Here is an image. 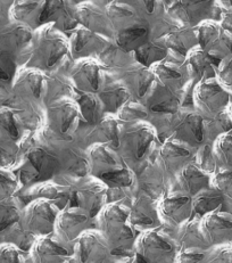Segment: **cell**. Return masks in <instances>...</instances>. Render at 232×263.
I'll list each match as a JSON object with an SVG mask.
<instances>
[{
  "mask_svg": "<svg viewBox=\"0 0 232 263\" xmlns=\"http://www.w3.org/2000/svg\"><path fill=\"white\" fill-rule=\"evenodd\" d=\"M70 39V55L73 61L96 59L106 50L113 39L79 25L72 31Z\"/></svg>",
  "mask_w": 232,
  "mask_h": 263,
  "instance_id": "cell-10",
  "label": "cell"
},
{
  "mask_svg": "<svg viewBox=\"0 0 232 263\" xmlns=\"http://www.w3.org/2000/svg\"><path fill=\"white\" fill-rule=\"evenodd\" d=\"M0 125H2L3 130L8 133L14 139L17 140L20 138V129L16 124V121L14 119L13 113L8 112V110L0 113Z\"/></svg>",
  "mask_w": 232,
  "mask_h": 263,
  "instance_id": "cell-49",
  "label": "cell"
},
{
  "mask_svg": "<svg viewBox=\"0 0 232 263\" xmlns=\"http://www.w3.org/2000/svg\"><path fill=\"white\" fill-rule=\"evenodd\" d=\"M71 97L78 104L84 123L94 125L105 115L104 106L97 93L81 91L72 86Z\"/></svg>",
  "mask_w": 232,
  "mask_h": 263,
  "instance_id": "cell-33",
  "label": "cell"
},
{
  "mask_svg": "<svg viewBox=\"0 0 232 263\" xmlns=\"http://www.w3.org/2000/svg\"><path fill=\"white\" fill-rule=\"evenodd\" d=\"M196 164L208 175H213L216 172V167L219 164L218 161H216L213 147H210L209 145H204L200 147L197 153Z\"/></svg>",
  "mask_w": 232,
  "mask_h": 263,
  "instance_id": "cell-44",
  "label": "cell"
},
{
  "mask_svg": "<svg viewBox=\"0 0 232 263\" xmlns=\"http://www.w3.org/2000/svg\"><path fill=\"white\" fill-rule=\"evenodd\" d=\"M112 253L107 238L99 229H88L79 237L74 247V262H104Z\"/></svg>",
  "mask_w": 232,
  "mask_h": 263,
  "instance_id": "cell-16",
  "label": "cell"
},
{
  "mask_svg": "<svg viewBox=\"0 0 232 263\" xmlns=\"http://www.w3.org/2000/svg\"><path fill=\"white\" fill-rule=\"evenodd\" d=\"M224 202L223 194L214 187H209L199 192L192 197L194 217L203 218L205 214L216 211Z\"/></svg>",
  "mask_w": 232,
  "mask_h": 263,
  "instance_id": "cell-38",
  "label": "cell"
},
{
  "mask_svg": "<svg viewBox=\"0 0 232 263\" xmlns=\"http://www.w3.org/2000/svg\"><path fill=\"white\" fill-rule=\"evenodd\" d=\"M219 6L224 10H232V0H216Z\"/></svg>",
  "mask_w": 232,
  "mask_h": 263,
  "instance_id": "cell-55",
  "label": "cell"
},
{
  "mask_svg": "<svg viewBox=\"0 0 232 263\" xmlns=\"http://www.w3.org/2000/svg\"><path fill=\"white\" fill-rule=\"evenodd\" d=\"M231 93L221 86L216 78L199 81L194 89V106L200 114L212 117L228 109Z\"/></svg>",
  "mask_w": 232,
  "mask_h": 263,
  "instance_id": "cell-8",
  "label": "cell"
},
{
  "mask_svg": "<svg viewBox=\"0 0 232 263\" xmlns=\"http://www.w3.org/2000/svg\"><path fill=\"white\" fill-rule=\"evenodd\" d=\"M178 243L181 249H188V247L205 249L208 246L200 229V218L192 217L179 227Z\"/></svg>",
  "mask_w": 232,
  "mask_h": 263,
  "instance_id": "cell-39",
  "label": "cell"
},
{
  "mask_svg": "<svg viewBox=\"0 0 232 263\" xmlns=\"http://www.w3.org/2000/svg\"><path fill=\"white\" fill-rule=\"evenodd\" d=\"M221 61L222 60L219 57L209 54L197 46L189 52L183 63L190 80L198 83L206 79L216 78V72Z\"/></svg>",
  "mask_w": 232,
  "mask_h": 263,
  "instance_id": "cell-24",
  "label": "cell"
},
{
  "mask_svg": "<svg viewBox=\"0 0 232 263\" xmlns=\"http://www.w3.org/2000/svg\"><path fill=\"white\" fill-rule=\"evenodd\" d=\"M17 2L18 0H0V10H2V12L10 13L13 6Z\"/></svg>",
  "mask_w": 232,
  "mask_h": 263,
  "instance_id": "cell-53",
  "label": "cell"
},
{
  "mask_svg": "<svg viewBox=\"0 0 232 263\" xmlns=\"http://www.w3.org/2000/svg\"><path fill=\"white\" fill-rule=\"evenodd\" d=\"M181 92L173 90L155 78L141 98V103L152 112L171 114L181 107Z\"/></svg>",
  "mask_w": 232,
  "mask_h": 263,
  "instance_id": "cell-20",
  "label": "cell"
},
{
  "mask_svg": "<svg viewBox=\"0 0 232 263\" xmlns=\"http://www.w3.org/2000/svg\"><path fill=\"white\" fill-rule=\"evenodd\" d=\"M44 10V0H18L10 10V16L18 24L36 30L42 25L41 15Z\"/></svg>",
  "mask_w": 232,
  "mask_h": 263,
  "instance_id": "cell-34",
  "label": "cell"
},
{
  "mask_svg": "<svg viewBox=\"0 0 232 263\" xmlns=\"http://www.w3.org/2000/svg\"><path fill=\"white\" fill-rule=\"evenodd\" d=\"M213 151L218 164L223 169H232V133L221 135L215 139Z\"/></svg>",
  "mask_w": 232,
  "mask_h": 263,
  "instance_id": "cell-42",
  "label": "cell"
},
{
  "mask_svg": "<svg viewBox=\"0 0 232 263\" xmlns=\"http://www.w3.org/2000/svg\"><path fill=\"white\" fill-rule=\"evenodd\" d=\"M200 229L208 246H221L232 241V214L220 210L200 218Z\"/></svg>",
  "mask_w": 232,
  "mask_h": 263,
  "instance_id": "cell-19",
  "label": "cell"
},
{
  "mask_svg": "<svg viewBox=\"0 0 232 263\" xmlns=\"http://www.w3.org/2000/svg\"><path fill=\"white\" fill-rule=\"evenodd\" d=\"M157 217L162 223L168 227H180L194 217L192 197L180 191L170 194L158 204Z\"/></svg>",
  "mask_w": 232,
  "mask_h": 263,
  "instance_id": "cell-14",
  "label": "cell"
},
{
  "mask_svg": "<svg viewBox=\"0 0 232 263\" xmlns=\"http://www.w3.org/2000/svg\"><path fill=\"white\" fill-rule=\"evenodd\" d=\"M17 87L28 93V96L39 101L47 91V77L44 71L38 68L29 67L17 80Z\"/></svg>",
  "mask_w": 232,
  "mask_h": 263,
  "instance_id": "cell-36",
  "label": "cell"
},
{
  "mask_svg": "<svg viewBox=\"0 0 232 263\" xmlns=\"http://www.w3.org/2000/svg\"><path fill=\"white\" fill-rule=\"evenodd\" d=\"M204 125L206 136L209 139H213L215 141L218 137L232 130V119L228 113V109H226L224 112L204 119Z\"/></svg>",
  "mask_w": 232,
  "mask_h": 263,
  "instance_id": "cell-41",
  "label": "cell"
},
{
  "mask_svg": "<svg viewBox=\"0 0 232 263\" xmlns=\"http://www.w3.org/2000/svg\"><path fill=\"white\" fill-rule=\"evenodd\" d=\"M116 117L121 122L132 123L138 121H146L149 117V109L140 102L130 101L126 102L120 110L116 113Z\"/></svg>",
  "mask_w": 232,
  "mask_h": 263,
  "instance_id": "cell-43",
  "label": "cell"
},
{
  "mask_svg": "<svg viewBox=\"0 0 232 263\" xmlns=\"http://www.w3.org/2000/svg\"><path fill=\"white\" fill-rule=\"evenodd\" d=\"M90 214L78 205L65 206L57 218L55 234L63 243L75 244L79 237L89 229Z\"/></svg>",
  "mask_w": 232,
  "mask_h": 263,
  "instance_id": "cell-13",
  "label": "cell"
},
{
  "mask_svg": "<svg viewBox=\"0 0 232 263\" xmlns=\"http://www.w3.org/2000/svg\"><path fill=\"white\" fill-rule=\"evenodd\" d=\"M33 30L22 24H16L5 30L2 33V41L6 45L5 50L14 54L15 51H20L28 47L32 40ZM15 55V54H14Z\"/></svg>",
  "mask_w": 232,
  "mask_h": 263,
  "instance_id": "cell-40",
  "label": "cell"
},
{
  "mask_svg": "<svg viewBox=\"0 0 232 263\" xmlns=\"http://www.w3.org/2000/svg\"><path fill=\"white\" fill-rule=\"evenodd\" d=\"M16 72L15 55L10 51L0 49V81L9 82Z\"/></svg>",
  "mask_w": 232,
  "mask_h": 263,
  "instance_id": "cell-46",
  "label": "cell"
},
{
  "mask_svg": "<svg viewBox=\"0 0 232 263\" xmlns=\"http://www.w3.org/2000/svg\"><path fill=\"white\" fill-rule=\"evenodd\" d=\"M121 121L115 114H105L97 124L92 125V130L86 137V141L91 145H108L113 148H119Z\"/></svg>",
  "mask_w": 232,
  "mask_h": 263,
  "instance_id": "cell-27",
  "label": "cell"
},
{
  "mask_svg": "<svg viewBox=\"0 0 232 263\" xmlns=\"http://www.w3.org/2000/svg\"><path fill=\"white\" fill-rule=\"evenodd\" d=\"M125 85L128 86L131 92H134L137 97L141 99L146 91L155 80V76L149 67L139 64L136 62L134 64L129 65L125 71Z\"/></svg>",
  "mask_w": 232,
  "mask_h": 263,
  "instance_id": "cell-35",
  "label": "cell"
},
{
  "mask_svg": "<svg viewBox=\"0 0 232 263\" xmlns=\"http://www.w3.org/2000/svg\"><path fill=\"white\" fill-rule=\"evenodd\" d=\"M114 149L108 145L100 144L89 147L87 160L91 176L102 179L124 169L126 164Z\"/></svg>",
  "mask_w": 232,
  "mask_h": 263,
  "instance_id": "cell-21",
  "label": "cell"
},
{
  "mask_svg": "<svg viewBox=\"0 0 232 263\" xmlns=\"http://www.w3.org/2000/svg\"><path fill=\"white\" fill-rule=\"evenodd\" d=\"M205 260V253L203 249L198 247H188V249H181L178 251L176 256V262L181 263H196Z\"/></svg>",
  "mask_w": 232,
  "mask_h": 263,
  "instance_id": "cell-48",
  "label": "cell"
},
{
  "mask_svg": "<svg viewBox=\"0 0 232 263\" xmlns=\"http://www.w3.org/2000/svg\"><path fill=\"white\" fill-rule=\"evenodd\" d=\"M150 70L157 80L177 91H182L187 83L190 81L186 66L183 65V67H181V65L171 61L164 60L157 63L150 67Z\"/></svg>",
  "mask_w": 232,
  "mask_h": 263,
  "instance_id": "cell-31",
  "label": "cell"
},
{
  "mask_svg": "<svg viewBox=\"0 0 232 263\" xmlns=\"http://www.w3.org/2000/svg\"><path fill=\"white\" fill-rule=\"evenodd\" d=\"M199 47L219 59L232 55V33L216 20H208L196 26Z\"/></svg>",
  "mask_w": 232,
  "mask_h": 263,
  "instance_id": "cell-11",
  "label": "cell"
},
{
  "mask_svg": "<svg viewBox=\"0 0 232 263\" xmlns=\"http://www.w3.org/2000/svg\"><path fill=\"white\" fill-rule=\"evenodd\" d=\"M97 95L104 106L105 114H116L126 102L130 101L132 92L123 80L106 76L103 88Z\"/></svg>",
  "mask_w": 232,
  "mask_h": 263,
  "instance_id": "cell-25",
  "label": "cell"
},
{
  "mask_svg": "<svg viewBox=\"0 0 232 263\" xmlns=\"http://www.w3.org/2000/svg\"><path fill=\"white\" fill-rule=\"evenodd\" d=\"M105 8H106L114 33L129 29L145 18L132 4L113 3L107 5Z\"/></svg>",
  "mask_w": 232,
  "mask_h": 263,
  "instance_id": "cell-32",
  "label": "cell"
},
{
  "mask_svg": "<svg viewBox=\"0 0 232 263\" xmlns=\"http://www.w3.org/2000/svg\"><path fill=\"white\" fill-rule=\"evenodd\" d=\"M76 15L79 24L89 30L113 39L114 30L110 24L106 8L96 0H89L76 5Z\"/></svg>",
  "mask_w": 232,
  "mask_h": 263,
  "instance_id": "cell-22",
  "label": "cell"
},
{
  "mask_svg": "<svg viewBox=\"0 0 232 263\" xmlns=\"http://www.w3.org/2000/svg\"><path fill=\"white\" fill-rule=\"evenodd\" d=\"M134 6L138 10L146 15H155L157 8L160 6V0H134Z\"/></svg>",
  "mask_w": 232,
  "mask_h": 263,
  "instance_id": "cell-50",
  "label": "cell"
},
{
  "mask_svg": "<svg viewBox=\"0 0 232 263\" xmlns=\"http://www.w3.org/2000/svg\"><path fill=\"white\" fill-rule=\"evenodd\" d=\"M151 26L148 20L144 18L131 28L115 33L113 41L115 45L125 52L132 54L137 49L141 48L150 40Z\"/></svg>",
  "mask_w": 232,
  "mask_h": 263,
  "instance_id": "cell-29",
  "label": "cell"
},
{
  "mask_svg": "<svg viewBox=\"0 0 232 263\" xmlns=\"http://www.w3.org/2000/svg\"><path fill=\"white\" fill-rule=\"evenodd\" d=\"M209 262H232V249L221 245L219 250L214 251Z\"/></svg>",
  "mask_w": 232,
  "mask_h": 263,
  "instance_id": "cell-51",
  "label": "cell"
},
{
  "mask_svg": "<svg viewBox=\"0 0 232 263\" xmlns=\"http://www.w3.org/2000/svg\"><path fill=\"white\" fill-rule=\"evenodd\" d=\"M104 65L96 59L74 61L71 67L70 78L72 86L81 91L98 93L106 78Z\"/></svg>",
  "mask_w": 232,
  "mask_h": 263,
  "instance_id": "cell-15",
  "label": "cell"
},
{
  "mask_svg": "<svg viewBox=\"0 0 232 263\" xmlns=\"http://www.w3.org/2000/svg\"><path fill=\"white\" fill-rule=\"evenodd\" d=\"M31 56L29 67L49 72L55 70L70 56V39L65 32L57 29L54 24L41 25L33 31L30 43Z\"/></svg>",
  "mask_w": 232,
  "mask_h": 263,
  "instance_id": "cell-1",
  "label": "cell"
},
{
  "mask_svg": "<svg viewBox=\"0 0 232 263\" xmlns=\"http://www.w3.org/2000/svg\"><path fill=\"white\" fill-rule=\"evenodd\" d=\"M98 224L112 252L134 247L137 234L131 222V209L124 203L115 201L105 205L98 214Z\"/></svg>",
  "mask_w": 232,
  "mask_h": 263,
  "instance_id": "cell-2",
  "label": "cell"
},
{
  "mask_svg": "<svg viewBox=\"0 0 232 263\" xmlns=\"http://www.w3.org/2000/svg\"><path fill=\"white\" fill-rule=\"evenodd\" d=\"M177 182L179 191L189 196H196L199 192L212 187V175L203 171L197 164L189 163L179 171Z\"/></svg>",
  "mask_w": 232,
  "mask_h": 263,
  "instance_id": "cell-28",
  "label": "cell"
},
{
  "mask_svg": "<svg viewBox=\"0 0 232 263\" xmlns=\"http://www.w3.org/2000/svg\"><path fill=\"white\" fill-rule=\"evenodd\" d=\"M0 262H20L18 251L14 249L4 250L0 253Z\"/></svg>",
  "mask_w": 232,
  "mask_h": 263,
  "instance_id": "cell-52",
  "label": "cell"
},
{
  "mask_svg": "<svg viewBox=\"0 0 232 263\" xmlns=\"http://www.w3.org/2000/svg\"><path fill=\"white\" fill-rule=\"evenodd\" d=\"M194 156L191 146L174 138H168L162 145L158 153V164L166 172L178 173L190 163Z\"/></svg>",
  "mask_w": 232,
  "mask_h": 263,
  "instance_id": "cell-23",
  "label": "cell"
},
{
  "mask_svg": "<svg viewBox=\"0 0 232 263\" xmlns=\"http://www.w3.org/2000/svg\"><path fill=\"white\" fill-rule=\"evenodd\" d=\"M218 6L216 0H172L166 13L180 25L196 28L205 21L214 20Z\"/></svg>",
  "mask_w": 232,
  "mask_h": 263,
  "instance_id": "cell-9",
  "label": "cell"
},
{
  "mask_svg": "<svg viewBox=\"0 0 232 263\" xmlns=\"http://www.w3.org/2000/svg\"><path fill=\"white\" fill-rule=\"evenodd\" d=\"M216 79L221 83V86L232 95V55L224 57L220 62L218 72H216Z\"/></svg>",
  "mask_w": 232,
  "mask_h": 263,
  "instance_id": "cell-47",
  "label": "cell"
},
{
  "mask_svg": "<svg viewBox=\"0 0 232 263\" xmlns=\"http://www.w3.org/2000/svg\"><path fill=\"white\" fill-rule=\"evenodd\" d=\"M165 46L167 47L170 55L174 56L178 60L184 62L187 55L194 48L199 46L196 28L190 26H180L173 31L162 36Z\"/></svg>",
  "mask_w": 232,
  "mask_h": 263,
  "instance_id": "cell-26",
  "label": "cell"
},
{
  "mask_svg": "<svg viewBox=\"0 0 232 263\" xmlns=\"http://www.w3.org/2000/svg\"><path fill=\"white\" fill-rule=\"evenodd\" d=\"M157 140L156 129L146 121H138L121 130L118 149L128 160L140 162L150 154Z\"/></svg>",
  "mask_w": 232,
  "mask_h": 263,
  "instance_id": "cell-4",
  "label": "cell"
},
{
  "mask_svg": "<svg viewBox=\"0 0 232 263\" xmlns=\"http://www.w3.org/2000/svg\"><path fill=\"white\" fill-rule=\"evenodd\" d=\"M60 169V160L54 151L36 146L29 152L24 166L20 171L23 185L48 181Z\"/></svg>",
  "mask_w": 232,
  "mask_h": 263,
  "instance_id": "cell-7",
  "label": "cell"
},
{
  "mask_svg": "<svg viewBox=\"0 0 232 263\" xmlns=\"http://www.w3.org/2000/svg\"><path fill=\"white\" fill-rule=\"evenodd\" d=\"M166 130L170 138L180 140L191 147L200 146L206 138L204 117L188 107L167 114Z\"/></svg>",
  "mask_w": 232,
  "mask_h": 263,
  "instance_id": "cell-5",
  "label": "cell"
},
{
  "mask_svg": "<svg viewBox=\"0 0 232 263\" xmlns=\"http://www.w3.org/2000/svg\"><path fill=\"white\" fill-rule=\"evenodd\" d=\"M96 2L104 7H106L107 5L113 4V3H128V4L134 5V0H96Z\"/></svg>",
  "mask_w": 232,
  "mask_h": 263,
  "instance_id": "cell-54",
  "label": "cell"
},
{
  "mask_svg": "<svg viewBox=\"0 0 232 263\" xmlns=\"http://www.w3.org/2000/svg\"><path fill=\"white\" fill-rule=\"evenodd\" d=\"M82 115L74 99L62 97L47 108V124L49 133L61 138H68L82 122Z\"/></svg>",
  "mask_w": 232,
  "mask_h": 263,
  "instance_id": "cell-6",
  "label": "cell"
},
{
  "mask_svg": "<svg viewBox=\"0 0 232 263\" xmlns=\"http://www.w3.org/2000/svg\"><path fill=\"white\" fill-rule=\"evenodd\" d=\"M72 196L78 206L90 214L93 218L99 214L108 201V187L97 177H89L78 183L72 191Z\"/></svg>",
  "mask_w": 232,
  "mask_h": 263,
  "instance_id": "cell-12",
  "label": "cell"
},
{
  "mask_svg": "<svg viewBox=\"0 0 232 263\" xmlns=\"http://www.w3.org/2000/svg\"><path fill=\"white\" fill-rule=\"evenodd\" d=\"M212 187L232 198V169H221L212 175Z\"/></svg>",
  "mask_w": 232,
  "mask_h": 263,
  "instance_id": "cell-45",
  "label": "cell"
},
{
  "mask_svg": "<svg viewBox=\"0 0 232 263\" xmlns=\"http://www.w3.org/2000/svg\"><path fill=\"white\" fill-rule=\"evenodd\" d=\"M170 55L167 47L165 46L163 39L161 40H149L141 48L132 52V57L136 62L146 67H151L162 61L167 59Z\"/></svg>",
  "mask_w": 232,
  "mask_h": 263,
  "instance_id": "cell-37",
  "label": "cell"
},
{
  "mask_svg": "<svg viewBox=\"0 0 232 263\" xmlns=\"http://www.w3.org/2000/svg\"><path fill=\"white\" fill-rule=\"evenodd\" d=\"M137 262H176L178 244L161 229L146 230L134 243Z\"/></svg>",
  "mask_w": 232,
  "mask_h": 263,
  "instance_id": "cell-3",
  "label": "cell"
},
{
  "mask_svg": "<svg viewBox=\"0 0 232 263\" xmlns=\"http://www.w3.org/2000/svg\"><path fill=\"white\" fill-rule=\"evenodd\" d=\"M33 256L35 262L58 263L66 262L71 259V252L65 246V243L52 234L40 237L39 241L34 245Z\"/></svg>",
  "mask_w": 232,
  "mask_h": 263,
  "instance_id": "cell-30",
  "label": "cell"
},
{
  "mask_svg": "<svg viewBox=\"0 0 232 263\" xmlns=\"http://www.w3.org/2000/svg\"><path fill=\"white\" fill-rule=\"evenodd\" d=\"M228 113H229V115H230L231 119H232V99H231L230 105H229V107H228Z\"/></svg>",
  "mask_w": 232,
  "mask_h": 263,
  "instance_id": "cell-56",
  "label": "cell"
},
{
  "mask_svg": "<svg viewBox=\"0 0 232 263\" xmlns=\"http://www.w3.org/2000/svg\"><path fill=\"white\" fill-rule=\"evenodd\" d=\"M54 24L63 32L73 31L79 25L76 4L72 0H44L41 24Z\"/></svg>",
  "mask_w": 232,
  "mask_h": 263,
  "instance_id": "cell-18",
  "label": "cell"
},
{
  "mask_svg": "<svg viewBox=\"0 0 232 263\" xmlns=\"http://www.w3.org/2000/svg\"><path fill=\"white\" fill-rule=\"evenodd\" d=\"M72 2H74L76 5H79V4L84 3V2H89V0H72Z\"/></svg>",
  "mask_w": 232,
  "mask_h": 263,
  "instance_id": "cell-57",
  "label": "cell"
},
{
  "mask_svg": "<svg viewBox=\"0 0 232 263\" xmlns=\"http://www.w3.org/2000/svg\"><path fill=\"white\" fill-rule=\"evenodd\" d=\"M60 212L61 209L55 202L39 198L38 201L30 205L28 215H26V224H28L29 231L39 237L55 234Z\"/></svg>",
  "mask_w": 232,
  "mask_h": 263,
  "instance_id": "cell-17",
  "label": "cell"
}]
</instances>
